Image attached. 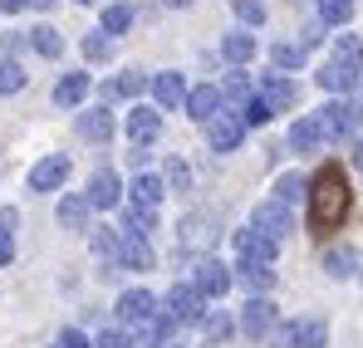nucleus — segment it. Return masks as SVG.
Masks as SVG:
<instances>
[{
    "instance_id": "f257e3e1",
    "label": "nucleus",
    "mask_w": 363,
    "mask_h": 348,
    "mask_svg": "<svg viewBox=\"0 0 363 348\" xmlns=\"http://www.w3.org/2000/svg\"><path fill=\"white\" fill-rule=\"evenodd\" d=\"M349 206H354V191H349V176L339 162H324L319 172L309 176V231L319 235H334L344 226V216H349Z\"/></svg>"
},
{
    "instance_id": "f03ea898",
    "label": "nucleus",
    "mask_w": 363,
    "mask_h": 348,
    "mask_svg": "<svg viewBox=\"0 0 363 348\" xmlns=\"http://www.w3.org/2000/svg\"><path fill=\"white\" fill-rule=\"evenodd\" d=\"M275 348H324L329 344V324L324 319H290L275 329Z\"/></svg>"
},
{
    "instance_id": "7ed1b4c3",
    "label": "nucleus",
    "mask_w": 363,
    "mask_h": 348,
    "mask_svg": "<svg viewBox=\"0 0 363 348\" xmlns=\"http://www.w3.org/2000/svg\"><path fill=\"white\" fill-rule=\"evenodd\" d=\"M275 329H280V309H275L265 294L245 299V309H241V334L245 339H275Z\"/></svg>"
},
{
    "instance_id": "20e7f679",
    "label": "nucleus",
    "mask_w": 363,
    "mask_h": 348,
    "mask_svg": "<svg viewBox=\"0 0 363 348\" xmlns=\"http://www.w3.org/2000/svg\"><path fill=\"white\" fill-rule=\"evenodd\" d=\"M314 123L324 128V137H354L359 133V108L349 103V99H334V103H324Z\"/></svg>"
},
{
    "instance_id": "39448f33",
    "label": "nucleus",
    "mask_w": 363,
    "mask_h": 348,
    "mask_svg": "<svg viewBox=\"0 0 363 348\" xmlns=\"http://www.w3.org/2000/svg\"><path fill=\"white\" fill-rule=\"evenodd\" d=\"M177 324H201L206 319V294L196 290V285H177V290L167 294V304H162Z\"/></svg>"
},
{
    "instance_id": "423d86ee",
    "label": "nucleus",
    "mask_w": 363,
    "mask_h": 348,
    "mask_svg": "<svg viewBox=\"0 0 363 348\" xmlns=\"http://www.w3.org/2000/svg\"><path fill=\"white\" fill-rule=\"evenodd\" d=\"M162 309H157V299L147 290H123L118 294V319L128 324V329H143V324H152Z\"/></svg>"
},
{
    "instance_id": "0eeeda50",
    "label": "nucleus",
    "mask_w": 363,
    "mask_h": 348,
    "mask_svg": "<svg viewBox=\"0 0 363 348\" xmlns=\"http://www.w3.org/2000/svg\"><path fill=\"white\" fill-rule=\"evenodd\" d=\"M275 250H280V240L260 235L255 226L236 235V260H241V265H275Z\"/></svg>"
},
{
    "instance_id": "6e6552de",
    "label": "nucleus",
    "mask_w": 363,
    "mask_h": 348,
    "mask_svg": "<svg viewBox=\"0 0 363 348\" xmlns=\"http://www.w3.org/2000/svg\"><path fill=\"white\" fill-rule=\"evenodd\" d=\"M123 133H128V142L147 147V142H157V133H162V113H157V108H147V103H138V108H128Z\"/></svg>"
},
{
    "instance_id": "1a4fd4ad",
    "label": "nucleus",
    "mask_w": 363,
    "mask_h": 348,
    "mask_svg": "<svg viewBox=\"0 0 363 348\" xmlns=\"http://www.w3.org/2000/svg\"><path fill=\"white\" fill-rule=\"evenodd\" d=\"M64 181H69V157L64 152H50L30 167V191H60Z\"/></svg>"
},
{
    "instance_id": "9d476101",
    "label": "nucleus",
    "mask_w": 363,
    "mask_h": 348,
    "mask_svg": "<svg viewBox=\"0 0 363 348\" xmlns=\"http://www.w3.org/2000/svg\"><path fill=\"white\" fill-rule=\"evenodd\" d=\"M84 196H89V206H94V211H118V206H123V181H118V172H94Z\"/></svg>"
},
{
    "instance_id": "9b49d317",
    "label": "nucleus",
    "mask_w": 363,
    "mask_h": 348,
    "mask_svg": "<svg viewBox=\"0 0 363 348\" xmlns=\"http://www.w3.org/2000/svg\"><path fill=\"white\" fill-rule=\"evenodd\" d=\"M241 137H245L241 113H221V118H211V123H206V142H211L216 152H236V147H241Z\"/></svg>"
},
{
    "instance_id": "f8f14e48",
    "label": "nucleus",
    "mask_w": 363,
    "mask_h": 348,
    "mask_svg": "<svg viewBox=\"0 0 363 348\" xmlns=\"http://www.w3.org/2000/svg\"><path fill=\"white\" fill-rule=\"evenodd\" d=\"M162 191H167V181H162V176H133V181H128V206H138V211L157 216Z\"/></svg>"
},
{
    "instance_id": "ddd939ff",
    "label": "nucleus",
    "mask_w": 363,
    "mask_h": 348,
    "mask_svg": "<svg viewBox=\"0 0 363 348\" xmlns=\"http://www.w3.org/2000/svg\"><path fill=\"white\" fill-rule=\"evenodd\" d=\"M363 84V69H354V64H339V59H329L324 69H319V89H329V94H354Z\"/></svg>"
},
{
    "instance_id": "4468645a",
    "label": "nucleus",
    "mask_w": 363,
    "mask_h": 348,
    "mask_svg": "<svg viewBox=\"0 0 363 348\" xmlns=\"http://www.w3.org/2000/svg\"><path fill=\"white\" fill-rule=\"evenodd\" d=\"M221 103H226V99H221V89H216V84H201V89H191V94H186V113L196 118L201 128H206L211 118H221Z\"/></svg>"
},
{
    "instance_id": "2eb2a0df",
    "label": "nucleus",
    "mask_w": 363,
    "mask_h": 348,
    "mask_svg": "<svg viewBox=\"0 0 363 348\" xmlns=\"http://www.w3.org/2000/svg\"><path fill=\"white\" fill-rule=\"evenodd\" d=\"M260 99H265L275 113H285V108L300 99V89H295V79H290V74H265V84H260Z\"/></svg>"
},
{
    "instance_id": "dca6fc26",
    "label": "nucleus",
    "mask_w": 363,
    "mask_h": 348,
    "mask_svg": "<svg viewBox=\"0 0 363 348\" xmlns=\"http://www.w3.org/2000/svg\"><path fill=\"white\" fill-rule=\"evenodd\" d=\"M260 235H270V240H285L290 231V206H280V201H265L260 211H255V221H250Z\"/></svg>"
},
{
    "instance_id": "f3484780",
    "label": "nucleus",
    "mask_w": 363,
    "mask_h": 348,
    "mask_svg": "<svg viewBox=\"0 0 363 348\" xmlns=\"http://www.w3.org/2000/svg\"><path fill=\"white\" fill-rule=\"evenodd\" d=\"M196 290L206 294V299H221V294L231 290V270L221 260H201L196 265Z\"/></svg>"
},
{
    "instance_id": "a211bd4d",
    "label": "nucleus",
    "mask_w": 363,
    "mask_h": 348,
    "mask_svg": "<svg viewBox=\"0 0 363 348\" xmlns=\"http://www.w3.org/2000/svg\"><path fill=\"white\" fill-rule=\"evenodd\" d=\"M186 94H191V89L182 84V74H172V69L152 79V99H157V108H186Z\"/></svg>"
},
{
    "instance_id": "6ab92c4d",
    "label": "nucleus",
    "mask_w": 363,
    "mask_h": 348,
    "mask_svg": "<svg viewBox=\"0 0 363 348\" xmlns=\"http://www.w3.org/2000/svg\"><path fill=\"white\" fill-rule=\"evenodd\" d=\"M118 265H128V270H152V245H147V235H138V231H123Z\"/></svg>"
},
{
    "instance_id": "aec40b11",
    "label": "nucleus",
    "mask_w": 363,
    "mask_h": 348,
    "mask_svg": "<svg viewBox=\"0 0 363 348\" xmlns=\"http://www.w3.org/2000/svg\"><path fill=\"white\" fill-rule=\"evenodd\" d=\"M113 113L108 108H89V113H79V137H89V142H108L113 137Z\"/></svg>"
},
{
    "instance_id": "412c9836",
    "label": "nucleus",
    "mask_w": 363,
    "mask_h": 348,
    "mask_svg": "<svg viewBox=\"0 0 363 348\" xmlns=\"http://www.w3.org/2000/svg\"><path fill=\"white\" fill-rule=\"evenodd\" d=\"M84 99H89V74H64L55 84V103L60 108H79Z\"/></svg>"
},
{
    "instance_id": "4be33fe9",
    "label": "nucleus",
    "mask_w": 363,
    "mask_h": 348,
    "mask_svg": "<svg viewBox=\"0 0 363 348\" xmlns=\"http://www.w3.org/2000/svg\"><path fill=\"white\" fill-rule=\"evenodd\" d=\"M89 196H64L60 201V226L64 231H89Z\"/></svg>"
},
{
    "instance_id": "5701e85b",
    "label": "nucleus",
    "mask_w": 363,
    "mask_h": 348,
    "mask_svg": "<svg viewBox=\"0 0 363 348\" xmlns=\"http://www.w3.org/2000/svg\"><path fill=\"white\" fill-rule=\"evenodd\" d=\"M221 55L231 59L236 69H245V64L255 59V35H245V30H236V35H226V40H221Z\"/></svg>"
},
{
    "instance_id": "b1692460",
    "label": "nucleus",
    "mask_w": 363,
    "mask_h": 348,
    "mask_svg": "<svg viewBox=\"0 0 363 348\" xmlns=\"http://www.w3.org/2000/svg\"><path fill=\"white\" fill-rule=\"evenodd\" d=\"M319 142H324V128H319L314 118H300V123L290 128V147H295V152H314Z\"/></svg>"
},
{
    "instance_id": "393cba45",
    "label": "nucleus",
    "mask_w": 363,
    "mask_h": 348,
    "mask_svg": "<svg viewBox=\"0 0 363 348\" xmlns=\"http://www.w3.org/2000/svg\"><path fill=\"white\" fill-rule=\"evenodd\" d=\"M221 99H226V103H236V113H241L245 103L255 99V84L245 79V69H241V74H226V84H221Z\"/></svg>"
},
{
    "instance_id": "a878e982",
    "label": "nucleus",
    "mask_w": 363,
    "mask_h": 348,
    "mask_svg": "<svg viewBox=\"0 0 363 348\" xmlns=\"http://www.w3.org/2000/svg\"><path fill=\"white\" fill-rule=\"evenodd\" d=\"M354 265H359V260H354V250H349V245H329V250H324V270H329L334 280H349V275H354Z\"/></svg>"
},
{
    "instance_id": "bb28decb",
    "label": "nucleus",
    "mask_w": 363,
    "mask_h": 348,
    "mask_svg": "<svg viewBox=\"0 0 363 348\" xmlns=\"http://www.w3.org/2000/svg\"><path fill=\"white\" fill-rule=\"evenodd\" d=\"M30 45H35L45 59H60L64 55V40H60V30H55V25H35V30H30Z\"/></svg>"
},
{
    "instance_id": "cd10ccee",
    "label": "nucleus",
    "mask_w": 363,
    "mask_h": 348,
    "mask_svg": "<svg viewBox=\"0 0 363 348\" xmlns=\"http://www.w3.org/2000/svg\"><path fill=\"white\" fill-rule=\"evenodd\" d=\"M236 280H241L245 290H255V294L275 290V270H270V265H241V270H236Z\"/></svg>"
},
{
    "instance_id": "c85d7f7f",
    "label": "nucleus",
    "mask_w": 363,
    "mask_h": 348,
    "mask_svg": "<svg viewBox=\"0 0 363 348\" xmlns=\"http://www.w3.org/2000/svg\"><path fill=\"white\" fill-rule=\"evenodd\" d=\"M89 240H94V250L104 255V260H118V250H123V231H113V226H89Z\"/></svg>"
},
{
    "instance_id": "c756f323",
    "label": "nucleus",
    "mask_w": 363,
    "mask_h": 348,
    "mask_svg": "<svg viewBox=\"0 0 363 348\" xmlns=\"http://www.w3.org/2000/svg\"><path fill=\"white\" fill-rule=\"evenodd\" d=\"M128 30H133V5L113 0V5L104 10V35H128Z\"/></svg>"
},
{
    "instance_id": "7c9ffc66",
    "label": "nucleus",
    "mask_w": 363,
    "mask_h": 348,
    "mask_svg": "<svg viewBox=\"0 0 363 348\" xmlns=\"http://www.w3.org/2000/svg\"><path fill=\"white\" fill-rule=\"evenodd\" d=\"M84 59H89V64H104V59H113V35H104V30L84 35Z\"/></svg>"
},
{
    "instance_id": "2f4dec72",
    "label": "nucleus",
    "mask_w": 363,
    "mask_h": 348,
    "mask_svg": "<svg viewBox=\"0 0 363 348\" xmlns=\"http://www.w3.org/2000/svg\"><path fill=\"white\" fill-rule=\"evenodd\" d=\"M304 186H309V181H304L300 172H285L280 181H275V201H280V206H290V201H300V196H309Z\"/></svg>"
},
{
    "instance_id": "473e14b6",
    "label": "nucleus",
    "mask_w": 363,
    "mask_h": 348,
    "mask_svg": "<svg viewBox=\"0 0 363 348\" xmlns=\"http://www.w3.org/2000/svg\"><path fill=\"white\" fill-rule=\"evenodd\" d=\"M334 59L363 69V40H359V35H339V40H334Z\"/></svg>"
},
{
    "instance_id": "72a5a7b5",
    "label": "nucleus",
    "mask_w": 363,
    "mask_h": 348,
    "mask_svg": "<svg viewBox=\"0 0 363 348\" xmlns=\"http://www.w3.org/2000/svg\"><path fill=\"white\" fill-rule=\"evenodd\" d=\"M20 89H25V69H20L15 59H0V99L20 94Z\"/></svg>"
},
{
    "instance_id": "f704fd0d",
    "label": "nucleus",
    "mask_w": 363,
    "mask_h": 348,
    "mask_svg": "<svg viewBox=\"0 0 363 348\" xmlns=\"http://www.w3.org/2000/svg\"><path fill=\"white\" fill-rule=\"evenodd\" d=\"M270 59H275V69L285 74V69H300L304 64V45H290V40H280L275 50H270Z\"/></svg>"
},
{
    "instance_id": "c9c22d12",
    "label": "nucleus",
    "mask_w": 363,
    "mask_h": 348,
    "mask_svg": "<svg viewBox=\"0 0 363 348\" xmlns=\"http://www.w3.org/2000/svg\"><path fill=\"white\" fill-rule=\"evenodd\" d=\"M143 89H152V79H143L138 69H128V74H118V79H113V94H118V99H138Z\"/></svg>"
},
{
    "instance_id": "e433bc0d",
    "label": "nucleus",
    "mask_w": 363,
    "mask_h": 348,
    "mask_svg": "<svg viewBox=\"0 0 363 348\" xmlns=\"http://www.w3.org/2000/svg\"><path fill=\"white\" fill-rule=\"evenodd\" d=\"M162 181H167V191H186V186H191V167H186L182 157H167V167H162Z\"/></svg>"
},
{
    "instance_id": "4c0bfd02",
    "label": "nucleus",
    "mask_w": 363,
    "mask_h": 348,
    "mask_svg": "<svg viewBox=\"0 0 363 348\" xmlns=\"http://www.w3.org/2000/svg\"><path fill=\"white\" fill-rule=\"evenodd\" d=\"M270 118H275V108H270V103H265L260 94H255V99H250V103L241 108V123H245V128H265Z\"/></svg>"
},
{
    "instance_id": "58836bf2",
    "label": "nucleus",
    "mask_w": 363,
    "mask_h": 348,
    "mask_svg": "<svg viewBox=\"0 0 363 348\" xmlns=\"http://www.w3.org/2000/svg\"><path fill=\"white\" fill-rule=\"evenodd\" d=\"M211 235H216V221H211V216H206V221H201V216H191L182 240H186V245H211Z\"/></svg>"
},
{
    "instance_id": "ea45409f",
    "label": "nucleus",
    "mask_w": 363,
    "mask_h": 348,
    "mask_svg": "<svg viewBox=\"0 0 363 348\" xmlns=\"http://www.w3.org/2000/svg\"><path fill=\"white\" fill-rule=\"evenodd\" d=\"M354 15V0H319V20L324 25H344Z\"/></svg>"
},
{
    "instance_id": "a19ab883",
    "label": "nucleus",
    "mask_w": 363,
    "mask_h": 348,
    "mask_svg": "<svg viewBox=\"0 0 363 348\" xmlns=\"http://www.w3.org/2000/svg\"><path fill=\"white\" fill-rule=\"evenodd\" d=\"M236 20H241V25H250V30H255V25H260V20H265V5H260V0H236Z\"/></svg>"
},
{
    "instance_id": "79ce46f5",
    "label": "nucleus",
    "mask_w": 363,
    "mask_h": 348,
    "mask_svg": "<svg viewBox=\"0 0 363 348\" xmlns=\"http://www.w3.org/2000/svg\"><path fill=\"white\" fill-rule=\"evenodd\" d=\"M201 324H206V339H211V344H221V339L231 334V319H226V314H206Z\"/></svg>"
},
{
    "instance_id": "37998d69",
    "label": "nucleus",
    "mask_w": 363,
    "mask_h": 348,
    "mask_svg": "<svg viewBox=\"0 0 363 348\" xmlns=\"http://www.w3.org/2000/svg\"><path fill=\"white\" fill-rule=\"evenodd\" d=\"M94 348H133V339H128L123 329H108V334H99V339H94Z\"/></svg>"
},
{
    "instance_id": "c03bdc74",
    "label": "nucleus",
    "mask_w": 363,
    "mask_h": 348,
    "mask_svg": "<svg viewBox=\"0 0 363 348\" xmlns=\"http://www.w3.org/2000/svg\"><path fill=\"white\" fill-rule=\"evenodd\" d=\"M55 348H94V344H89V334H84V329H64Z\"/></svg>"
},
{
    "instance_id": "a18cd8bd",
    "label": "nucleus",
    "mask_w": 363,
    "mask_h": 348,
    "mask_svg": "<svg viewBox=\"0 0 363 348\" xmlns=\"http://www.w3.org/2000/svg\"><path fill=\"white\" fill-rule=\"evenodd\" d=\"M15 260V231H0V265Z\"/></svg>"
},
{
    "instance_id": "49530a36",
    "label": "nucleus",
    "mask_w": 363,
    "mask_h": 348,
    "mask_svg": "<svg viewBox=\"0 0 363 348\" xmlns=\"http://www.w3.org/2000/svg\"><path fill=\"white\" fill-rule=\"evenodd\" d=\"M25 5H40V10H45V5H50V0H0V10H5V15H20V10H25Z\"/></svg>"
},
{
    "instance_id": "de8ad7c7",
    "label": "nucleus",
    "mask_w": 363,
    "mask_h": 348,
    "mask_svg": "<svg viewBox=\"0 0 363 348\" xmlns=\"http://www.w3.org/2000/svg\"><path fill=\"white\" fill-rule=\"evenodd\" d=\"M15 221H20V216H15L10 206H0V231H15Z\"/></svg>"
},
{
    "instance_id": "09e8293b",
    "label": "nucleus",
    "mask_w": 363,
    "mask_h": 348,
    "mask_svg": "<svg viewBox=\"0 0 363 348\" xmlns=\"http://www.w3.org/2000/svg\"><path fill=\"white\" fill-rule=\"evenodd\" d=\"M162 5H167V10H186L191 0H162Z\"/></svg>"
},
{
    "instance_id": "8fccbe9b",
    "label": "nucleus",
    "mask_w": 363,
    "mask_h": 348,
    "mask_svg": "<svg viewBox=\"0 0 363 348\" xmlns=\"http://www.w3.org/2000/svg\"><path fill=\"white\" fill-rule=\"evenodd\" d=\"M354 162H359V172H363V137H359V147H354Z\"/></svg>"
},
{
    "instance_id": "3c124183",
    "label": "nucleus",
    "mask_w": 363,
    "mask_h": 348,
    "mask_svg": "<svg viewBox=\"0 0 363 348\" xmlns=\"http://www.w3.org/2000/svg\"><path fill=\"white\" fill-rule=\"evenodd\" d=\"M79 5H94V0H79Z\"/></svg>"
},
{
    "instance_id": "603ef678",
    "label": "nucleus",
    "mask_w": 363,
    "mask_h": 348,
    "mask_svg": "<svg viewBox=\"0 0 363 348\" xmlns=\"http://www.w3.org/2000/svg\"><path fill=\"white\" fill-rule=\"evenodd\" d=\"M359 94H363V84H359Z\"/></svg>"
},
{
    "instance_id": "864d4df0",
    "label": "nucleus",
    "mask_w": 363,
    "mask_h": 348,
    "mask_svg": "<svg viewBox=\"0 0 363 348\" xmlns=\"http://www.w3.org/2000/svg\"><path fill=\"white\" fill-rule=\"evenodd\" d=\"M167 348H177V344H167Z\"/></svg>"
}]
</instances>
